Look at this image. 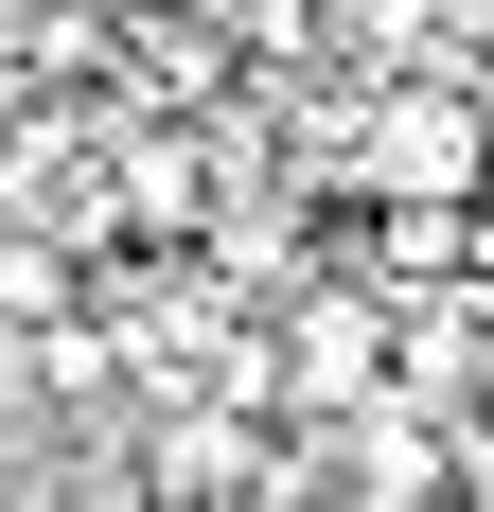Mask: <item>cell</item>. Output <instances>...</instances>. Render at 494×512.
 <instances>
[{
  "label": "cell",
  "mask_w": 494,
  "mask_h": 512,
  "mask_svg": "<svg viewBox=\"0 0 494 512\" xmlns=\"http://www.w3.org/2000/svg\"><path fill=\"white\" fill-rule=\"evenodd\" d=\"M318 195L336 212H477L494 195V89L477 71H353Z\"/></svg>",
  "instance_id": "6da1fadb"
},
{
  "label": "cell",
  "mask_w": 494,
  "mask_h": 512,
  "mask_svg": "<svg viewBox=\"0 0 494 512\" xmlns=\"http://www.w3.org/2000/svg\"><path fill=\"white\" fill-rule=\"evenodd\" d=\"M389 371H406V301H371V283H300V301H265V407L283 424H353V407H389Z\"/></svg>",
  "instance_id": "7a4b0ae2"
}]
</instances>
